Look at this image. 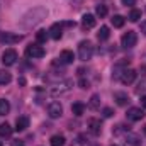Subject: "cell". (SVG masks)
I'll list each match as a JSON object with an SVG mask.
<instances>
[{"label":"cell","instance_id":"ffe728a7","mask_svg":"<svg viewBox=\"0 0 146 146\" xmlns=\"http://www.w3.org/2000/svg\"><path fill=\"white\" fill-rule=\"evenodd\" d=\"M10 136H12V127H10V124H7V122L0 124V138H10Z\"/></svg>","mask_w":146,"mask_h":146},{"label":"cell","instance_id":"8d00e7d4","mask_svg":"<svg viewBox=\"0 0 146 146\" xmlns=\"http://www.w3.org/2000/svg\"><path fill=\"white\" fill-rule=\"evenodd\" d=\"M0 146H3V143H2V141H0Z\"/></svg>","mask_w":146,"mask_h":146},{"label":"cell","instance_id":"3957f363","mask_svg":"<svg viewBox=\"0 0 146 146\" xmlns=\"http://www.w3.org/2000/svg\"><path fill=\"white\" fill-rule=\"evenodd\" d=\"M92 54H94V44L90 41H82L78 44V58L82 61H88L92 60Z\"/></svg>","mask_w":146,"mask_h":146},{"label":"cell","instance_id":"d6986e66","mask_svg":"<svg viewBox=\"0 0 146 146\" xmlns=\"http://www.w3.org/2000/svg\"><path fill=\"white\" fill-rule=\"evenodd\" d=\"M72 112H73V115H76V117L83 115V112H85V104H82V102H75V104L72 106Z\"/></svg>","mask_w":146,"mask_h":146},{"label":"cell","instance_id":"e0dca14e","mask_svg":"<svg viewBox=\"0 0 146 146\" xmlns=\"http://www.w3.org/2000/svg\"><path fill=\"white\" fill-rule=\"evenodd\" d=\"M27 127H29V117H26V115L17 117V121H15V131H26Z\"/></svg>","mask_w":146,"mask_h":146},{"label":"cell","instance_id":"cb8c5ba5","mask_svg":"<svg viewBox=\"0 0 146 146\" xmlns=\"http://www.w3.org/2000/svg\"><path fill=\"white\" fill-rule=\"evenodd\" d=\"M127 19H129L131 22H138V21L141 19V10H139V9H131V12H129Z\"/></svg>","mask_w":146,"mask_h":146},{"label":"cell","instance_id":"2e32d148","mask_svg":"<svg viewBox=\"0 0 146 146\" xmlns=\"http://www.w3.org/2000/svg\"><path fill=\"white\" fill-rule=\"evenodd\" d=\"M73 60H75V54H73V51H70V49H63L60 53V61L63 65H70V63H73Z\"/></svg>","mask_w":146,"mask_h":146},{"label":"cell","instance_id":"8992f818","mask_svg":"<svg viewBox=\"0 0 146 146\" xmlns=\"http://www.w3.org/2000/svg\"><path fill=\"white\" fill-rule=\"evenodd\" d=\"M15 61H17V51L15 49L9 48L2 53V63L5 66H12V65H15Z\"/></svg>","mask_w":146,"mask_h":146},{"label":"cell","instance_id":"ba28073f","mask_svg":"<svg viewBox=\"0 0 146 146\" xmlns=\"http://www.w3.org/2000/svg\"><path fill=\"white\" fill-rule=\"evenodd\" d=\"M87 127H88V131H90L94 136H99V134L102 133V122H100V119L90 117V119L87 121Z\"/></svg>","mask_w":146,"mask_h":146},{"label":"cell","instance_id":"9c48e42d","mask_svg":"<svg viewBox=\"0 0 146 146\" xmlns=\"http://www.w3.org/2000/svg\"><path fill=\"white\" fill-rule=\"evenodd\" d=\"M22 41L21 34H14V33H0V42L2 44H15Z\"/></svg>","mask_w":146,"mask_h":146},{"label":"cell","instance_id":"30bf717a","mask_svg":"<svg viewBox=\"0 0 146 146\" xmlns=\"http://www.w3.org/2000/svg\"><path fill=\"white\" fill-rule=\"evenodd\" d=\"M61 114H63V106H61L60 102H51V104L48 106V115H49L51 119H58Z\"/></svg>","mask_w":146,"mask_h":146},{"label":"cell","instance_id":"7402d4cb","mask_svg":"<svg viewBox=\"0 0 146 146\" xmlns=\"http://www.w3.org/2000/svg\"><path fill=\"white\" fill-rule=\"evenodd\" d=\"M99 107H100V97L95 94V95H92V97H90V100H88V109L97 110Z\"/></svg>","mask_w":146,"mask_h":146},{"label":"cell","instance_id":"836d02e7","mask_svg":"<svg viewBox=\"0 0 146 146\" xmlns=\"http://www.w3.org/2000/svg\"><path fill=\"white\" fill-rule=\"evenodd\" d=\"M141 31H143V34H146V21L141 22Z\"/></svg>","mask_w":146,"mask_h":146},{"label":"cell","instance_id":"52a82bcc","mask_svg":"<svg viewBox=\"0 0 146 146\" xmlns=\"http://www.w3.org/2000/svg\"><path fill=\"white\" fill-rule=\"evenodd\" d=\"M122 85H131L134 80H136V72L134 70H131V68H124L121 75H119V78H117Z\"/></svg>","mask_w":146,"mask_h":146},{"label":"cell","instance_id":"603a6c76","mask_svg":"<svg viewBox=\"0 0 146 146\" xmlns=\"http://www.w3.org/2000/svg\"><path fill=\"white\" fill-rule=\"evenodd\" d=\"M95 14H97L100 19H104V17L109 14V9H107V5H104V3H99V5L95 7Z\"/></svg>","mask_w":146,"mask_h":146},{"label":"cell","instance_id":"74e56055","mask_svg":"<svg viewBox=\"0 0 146 146\" xmlns=\"http://www.w3.org/2000/svg\"><path fill=\"white\" fill-rule=\"evenodd\" d=\"M145 134H146V126H145Z\"/></svg>","mask_w":146,"mask_h":146},{"label":"cell","instance_id":"f35d334b","mask_svg":"<svg viewBox=\"0 0 146 146\" xmlns=\"http://www.w3.org/2000/svg\"><path fill=\"white\" fill-rule=\"evenodd\" d=\"M110 146H117V145H110Z\"/></svg>","mask_w":146,"mask_h":146},{"label":"cell","instance_id":"484cf974","mask_svg":"<svg viewBox=\"0 0 146 146\" xmlns=\"http://www.w3.org/2000/svg\"><path fill=\"white\" fill-rule=\"evenodd\" d=\"M48 37H49V33H48V31H44V29H41V31H37V33H36V41L39 42V44L46 42V41H48Z\"/></svg>","mask_w":146,"mask_h":146},{"label":"cell","instance_id":"4316f807","mask_svg":"<svg viewBox=\"0 0 146 146\" xmlns=\"http://www.w3.org/2000/svg\"><path fill=\"white\" fill-rule=\"evenodd\" d=\"M10 80H12L10 73L5 70H0V85H7V83H10Z\"/></svg>","mask_w":146,"mask_h":146},{"label":"cell","instance_id":"1f68e13d","mask_svg":"<svg viewBox=\"0 0 146 146\" xmlns=\"http://www.w3.org/2000/svg\"><path fill=\"white\" fill-rule=\"evenodd\" d=\"M88 85H90L88 80H83V78L80 80V88H88Z\"/></svg>","mask_w":146,"mask_h":146},{"label":"cell","instance_id":"ac0fdd59","mask_svg":"<svg viewBox=\"0 0 146 146\" xmlns=\"http://www.w3.org/2000/svg\"><path fill=\"white\" fill-rule=\"evenodd\" d=\"M110 37V29L107 26H102L100 29H99V33H97V39L99 41H107Z\"/></svg>","mask_w":146,"mask_h":146},{"label":"cell","instance_id":"83f0119b","mask_svg":"<svg viewBox=\"0 0 146 146\" xmlns=\"http://www.w3.org/2000/svg\"><path fill=\"white\" fill-rule=\"evenodd\" d=\"M110 22H112V26H114V27H122V26H124V22H126V19H124L122 15H114V17L110 19Z\"/></svg>","mask_w":146,"mask_h":146},{"label":"cell","instance_id":"6da1fadb","mask_svg":"<svg viewBox=\"0 0 146 146\" xmlns=\"http://www.w3.org/2000/svg\"><path fill=\"white\" fill-rule=\"evenodd\" d=\"M46 15H48V10L44 9V7H34L33 10H29L26 15H24V19L21 21V26L22 27H33V26H36L39 24L42 19H46Z\"/></svg>","mask_w":146,"mask_h":146},{"label":"cell","instance_id":"f546056e","mask_svg":"<svg viewBox=\"0 0 146 146\" xmlns=\"http://www.w3.org/2000/svg\"><path fill=\"white\" fill-rule=\"evenodd\" d=\"M102 114H104V117H112L114 115V110L110 109V107H106V109L102 110Z\"/></svg>","mask_w":146,"mask_h":146},{"label":"cell","instance_id":"7c38bea8","mask_svg":"<svg viewBox=\"0 0 146 146\" xmlns=\"http://www.w3.org/2000/svg\"><path fill=\"white\" fill-rule=\"evenodd\" d=\"M95 24H97L95 15H92V14H85V15L82 17V27H83V29H94Z\"/></svg>","mask_w":146,"mask_h":146},{"label":"cell","instance_id":"7a4b0ae2","mask_svg":"<svg viewBox=\"0 0 146 146\" xmlns=\"http://www.w3.org/2000/svg\"><path fill=\"white\" fill-rule=\"evenodd\" d=\"M72 87H73L72 80H63V82H60V83H54V85L49 88V94H51V97H61V95L68 94V92L72 90Z\"/></svg>","mask_w":146,"mask_h":146},{"label":"cell","instance_id":"9a60e30c","mask_svg":"<svg viewBox=\"0 0 146 146\" xmlns=\"http://www.w3.org/2000/svg\"><path fill=\"white\" fill-rule=\"evenodd\" d=\"M124 143H126V146H141V138H139L138 134L127 133V134L124 136Z\"/></svg>","mask_w":146,"mask_h":146},{"label":"cell","instance_id":"4fadbf2b","mask_svg":"<svg viewBox=\"0 0 146 146\" xmlns=\"http://www.w3.org/2000/svg\"><path fill=\"white\" fill-rule=\"evenodd\" d=\"M48 33H49V37H51V39L58 41V39H61V36H63V26L56 22V24H53V26L49 27Z\"/></svg>","mask_w":146,"mask_h":146},{"label":"cell","instance_id":"e575fe53","mask_svg":"<svg viewBox=\"0 0 146 146\" xmlns=\"http://www.w3.org/2000/svg\"><path fill=\"white\" fill-rule=\"evenodd\" d=\"M141 106L146 109V95H143V97H141Z\"/></svg>","mask_w":146,"mask_h":146},{"label":"cell","instance_id":"44dd1931","mask_svg":"<svg viewBox=\"0 0 146 146\" xmlns=\"http://www.w3.org/2000/svg\"><path fill=\"white\" fill-rule=\"evenodd\" d=\"M49 145L51 146H65V136H63V134H54V136H51Z\"/></svg>","mask_w":146,"mask_h":146},{"label":"cell","instance_id":"f1b7e54d","mask_svg":"<svg viewBox=\"0 0 146 146\" xmlns=\"http://www.w3.org/2000/svg\"><path fill=\"white\" fill-rule=\"evenodd\" d=\"M141 92H146V78L141 80V82L138 83V87H136V94H141Z\"/></svg>","mask_w":146,"mask_h":146},{"label":"cell","instance_id":"8fae6325","mask_svg":"<svg viewBox=\"0 0 146 146\" xmlns=\"http://www.w3.org/2000/svg\"><path fill=\"white\" fill-rule=\"evenodd\" d=\"M126 115H127L129 121L136 122V121H141L145 117V110L141 109V107H131V109H127V114Z\"/></svg>","mask_w":146,"mask_h":146},{"label":"cell","instance_id":"d6a6232c","mask_svg":"<svg viewBox=\"0 0 146 146\" xmlns=\"http://www.w3.org/2000/svg\"><path fill=\"white\" fill-rule=\"evenodd\" d=\"M10 146H24V141H21V139H14V141L10 143Z\"/></svg>","mask_w":146,"mask_h":146},{"label":"cell","instance_id":"277c9868","mask_svg":"<svg viewBox=\"0 0 146 146\" xmlns=\"http://www.w3.org/2000/svg\"><path fill=\"white\" fill-rule=\"evenodd\" d=\"M136 42H138V36H136V33H134V31H127V33H124L122 37H121V46H122V48H126V49L134 48V46H136Z\"/></svg>","mask_w":146,"mask_h":146},{"label":"cell","instance_id":"4dcf8cb0","mask_svg":"<svg viewBox=\"0 0 146 146\" xmlns=\"http://www.w3.org/2000/svg\"><path fill=\"white\" fill-rule=\"evenodd\" d=\"M122 2V5H126V7H133L134 3H136V0H121Z\"/></svg>","mask_w":146,"mask_h":146},{"label":"cell","instance_id":"5bb4252c","mask_svg":"<svg viewBox=\"0 0 146 146\" xmlns=\"http://www.w3.org/2000/svg\"><path fill=\"white\" fill-rule=\"evenodd\" d=\"M114 100H115V104L121 106V107H124V106H127V104L131 102V100H129V95L124 94V92H115V94H114Z\"/></svg>","mask_w":146,"mask_h":146},{"label":"cell","instance_id":"5b68a950","mask_svg":"<svg viewBox=\"0 0 146 146\" xmlns=\"http://www.w3.org/2000/svg\"><path fill=\"white\" fill-rule=\"evenodd\" d=\"M46 54V51H44V48L36 42V44H29L27 48H26V56L27 58H33V60H36V58H42Z\"/></svg>","mask_w":146,"mask_h":146},{"label":"cell","instance_id":"d4e9b609","mask_svg":"<svg viewBox=\"0 0 146 146\" xmlns=\"http://www.w3.org/2000/svg\"><path fill=\"white\" fill-rule=\"evenodd\" d=\"M10 112V104L5 99H0V115H7Z\"/></svg>","mask_w":146,"mask_h":146},{"label":"cell","instance_id":"d590c367","mask_svg":"<svg viewBox=\"0 0 146 146\" xmlns=\"http://www.w3.org/2000/svg\"><path fill=\"white\" fill-rule=\"evenodd\" d=\"M19 85L24 87V85H26V78H19Z\"/></svg>","mask_w":146,"mask_h":146}]
</instances>
